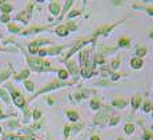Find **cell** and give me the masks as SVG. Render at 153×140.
<instances>
[{
	"label": "cell",
	"instance_id": "37",
	"mask_svg": "<svg viewBox=\"0 0 153 140\" xmlns=\"http://www.w3.org/2000/svg\"><path fill=\"white\" fill-rule=\"evenodd\" d=\"M81 15V11H77V10H73V11H71V12L67 13V19H73V17H76V16H80Z\"/></svg>",
	"mask_w": 153,
	"mask_h": 140
},
{
	"label": "cell",
	"instance_id": "18",
	"mask_svg": "<svg viewBox=\"0 0 153 140\" xmlns=\"http://www.w3.org/2000/svg\"><path fill=\"white\" fill-rule=\"evenodd\" d=\"M132 43L131 37L128 36H121L119 37V40H117V48H126V47H129Z\"/></svg>",
	"mask_w": 153,
	"mask_h": 140
},
{
	"label": "cell",
	"instance_id": "39",
	"mask_svg": "<svg viewBox=\"0 0 153 140\" xmlns=\"http://www.w3.org/2000/svg\"><path fill=\"white\" fill-rule=\"evenodd\" d=\"M7 127L10 130H15V128H19V123H17V120H11L7 123Z\"/></svg>",
	"mask_w": 153,
	"mask_h": 140
},
{
	"label": "cell",
	"instance_id": "59",
	"mask_svg": "<svg viewBox=\"0 0 153 140\" xmlns=\"http://www.w3.org/2000/svg\"><path fill=\"white\" fill-rule=\"evenodd\" d=\"M85 3H87V0H84V4H85Z\"/></svg>",
	"mask_w": 153,
	"mask_h": 140
},
{
	"label": "cell",
	"instance_id": "62",
	"mask_svg": "<svg viewBox=\"0 0 153 140\" xmlns=\"http://www.w3.org/2000/svg\"><path fill=\"white\" fill-rule=\"evenodd\" d=\"M0 52H1V48H0Z\"/></svg>",
	"mask_w": 153,
	"mask_h": 140
},
{
	"label": "cell",
	"instance_id": "5",
	"mask_svg": "<svg viewBox=\"0 0 153 140\" xmlns=\"http://www.w3.org/2000/svg\"><path fill=\"white\" fill-rule=\"evenodd\" d=\"M124 20L125 19L120 20V22H116V23H112V24H104V25L99 27V28L96 29L95 32H93L92 36H91V37H92V40H93V43H96V40H97L99 36H107L108 34H111V32L113 31V29L116 28L117 25H120L121 23H124Z\"/></svg>",
	"mask_w": 153,
	"mask_h": 140
},
{
	"label": "cell",
	"instance_id": "54",
	"mask_svg": "<svg viewBox=\"0 0 153 140\" xmlns=\"http://www.w3.org/2000/svg\"><path fill=\"white\" fill-rule=\"evenodd\" d=\"M143 1H145V3H151V1H153V0H143Z\"/></svg>",
	"mask_w": 153,
	"mask_h": 140
},
{
	"label": "cell",
	"instance_id": "14",
	"mask_svg": "<svg viewBox=\"0 0 153 140\" xmlns=\"http://www.w3.org/2000/svg\"><path fill=\"white\" fill-rule=\"evenodd\" d=\"M73 3H75V0H65L63 8H61V12H60V17H59V20H63L64 19V16L69 12V10H71V7L73 5Z\"/></svg>",
	"mask_w": 153,
	"mask_h": 140
},
{
	"label": "cell",
	"instance_id": "61",
	"mask_svg": "<svg viewBox=\"0 0 153 140\" xmlns=\"http://www.w3.org/2000/svg\"><path fill=\"white\" fill-rule=\"evenodd\" d=\"M49 1H53V0H49Z\"/></svg>",
	"mask_w": 153,
	"mask_h": 140
},
{
	"label": "cell",
	"instance_id": "42",
	"mask_svg": "<svg viewBox=\"0 0 153 140\" xmlns=\"http://www.w3.org/2000/svg\"><path fill=\"white\" fill-rule=\"evenodd\" d=\"M119 121H120V118L119 116H114V118H111L109 119V126L111 127H113V126H117V124H119Z\"/></svg>",
	"mask_w": 153,
	"mask_h": 140
},
{
	"label": "cell",
	"instance_id": "17",
	"mask_svg": "<svg viewBox=\"0 0 153 140\" xmlns=\"http://www.w3.org/2000/svg\"><path fill=\"white\" fill-rule=\"evenodd\" d=\"M91 61H92V63L93 64H97V65H104L105 64V56L104 55H102V53H93V55H92V60H91Z\"/></svg>",
	"mask_w": 153,
	"mask_h": 140
},
{
	"label": "cell",
	"instance_id": "40",
	"mask_svg": "<svg viewBox=\"0 0 153 140\" xmlns=\"http://www.w3.org/2000/svg\"><path fill=\"white\" fill-rule=\"evenodd\" d=\"M100 72H101V75H102V76H108L109 73H113V72H111V68L104 67V65H102V67L100 68Z\"/></svg>",
	"mask_w": 153,
	"mask_h": 140
},
{
	"label": "cell",
	"instance_id": "53",
	"mask_svg": "<svg viewBox=\"0 0 153 140\" xmlns=\"http://www.w3.org/2000/svg\"><path fill=\"white\" fill-rule=\"evenodd\" d=\"M4 3H7V0H0V5L4 4Z\"/></svg>",
	"mask_w": 153,
	"mask_h": 140
},
{
	"label": "cell",
	"instance_id": "34",
	"mask_svg": "<svg viewBox=\"0 0 153 140\" xmlns=\"http://www.w3.org/2000/svg\"><path fill=\"white\" fill-rule=\"evenodd\" d=\"M33 10H35V4L32 1H29L27 4V7H25V12L28 13L29 17H32V13H33Z\"/></svg>",
	"mask_w": 153,
	"mask_h": 140
},
{
	"label": "cell",
	"instance_id": "3",
	"mask_svg": "<svg viewBox=\"0 0 153 140\" xmlns=\"http://www.w3.org/2000/svg\"><path fill=\"white\" fill-rule=\"evenodd\" d=\"M89 43H93L92 37H80V39H77V40H76V43L73 44V46L71 47L69 51L67 52V55L64 56L63 63H64V61H67V60H69V59L72 58L75 53H77L79 51H81V49H83L84 47L87 46V44H89Z\"/></svg>",
	"mask_w": 153,
	"mask_h": 140
},
{
	"label": "cell",
	"instance_id": "13",
	"mask_svg": "<svg viewBox=\"0 0 153 140\" xmlns=\"http://www.w3.org/2000/svg\"><path fill=\"white\" fill-rule=\"evenodd\" d=\"M29 73H31L29 68H24V70H22L19 73L13 75V79L16 80V82H24V80H27V79H28Z\"/></svg>",
	"mask_w": 153,
	"mask_h": 140
},
{
	"label": "cell",
	"instance_id": "33",
	"mask_svg": "<svg viewBox=\"0 0 153 140\" xmlns=\"http://www.w3.org/2000/svg\"><path fill=\"white\" fill-rule=\"evenodd\" d=\"M24 87L27 88V91H29V92H33V91H35V83L27 79V80H24Z\"/></svg>",
	"mask_w": 153,
	"mask_h": 140
},
{
	"label": "cell",
	"instance_id": "22",
	"mask_svg": "<svg viewBox=\"0 0 153 140\" xmlns=\"http://www.w3.org/2000/svg\"><path fill=\"white\" fill-rule=\"evenodd\" d=\"M112 106L113 107H116V108H125V106H126V100L125 99H123V97H119V99H114V100H112Z\"/></svg>",
	"mask_w": 153,
	"mask_h": 140
},
{
	"label": "cell",
	"instance_id": "51",
	"mask_svg": "<svg viewBox=\"0 0 153 140\" xmlns=\"http://www.w3.org/2000/svg\"><path fill=\"white\" fill-rule=\"evenodd\" d=\"M112 3H113L114 5H117V4H120V3H121V0H112Z\"/></svg>",
	"mask_w": 153,
	"mask_h": 140
},
{
	"label": "cell",
	"instance_id": "44",
	"mask_svg": "<svg viewBox=\"0 0 153 140\" xmlns=\"http://www.w3.org/2000/svg\"><path fill=\"white\" fill-rule=\"evenodd\" d=\"M69 133H71V126H69V124H67V126L64 127V138L68 139L69 138Z\"/></svg>",
	"mask_w": 153,
	"mask_h": 140
},
{
	"label": "cell",
	"instance_id": "35",
	"mask_svg": "<svg viewBox=\"0 0 153 140\" xmlns=\"http://www.w3.org/2000/svg\"><path fill=\"white\" fill-rule=\"evenodd\" d=\"M0 97H1V99L4 100V103L10 104V96H8L7 91H4V89H3V88H0Z\"/></svg>",
	"mask_w": 153,
	"mask_h": 140
},
{
	"label": "cell",
	"instance_id": "12",
	"mask_svg": "<svg viewBox=\"0 0 153 140\" xmlns=\"http://www.w3.org/2000/svg\"><path fill=\"white\" fill-rule=\"evenodd\" d=\"M15 20H17V22H20V23H23L24 25H27L28 23H29V20H31V17L28 16V13L25 12V10H23V11H20L19 13L15 16Z\"/></svg>",
	"mask_w": 153,
	"mask_h": 140
},
{
	"label": "cell",
	"instance_id": "43",
	"mask_svg": "<svg viewBox=\"0 0 153 140\" xmlns=\"http://www.w3.org/2000/svg\"><path fill=\"white\" fill-rule=\"evenodd\" d=\"M95 84H96V85H104V87H111L112 83L107 82V80H99V82H96Z\"/></svg>",
	"mask_w": 153,
	"mask_h": 140
},
{
	"label": "cell",
	"instance_id": "38",
	"mask_svg": "<svg viewBox=\"0 0 153 140\" xmlns=\"http://www.w3.org/2000/svg\"><path fill=\"white\" fill-rule=\"evenodd\" d=\"M143 139L144 140H153V132L152 131H148V130H144Z\"/></svg>",
	"mask_w": 153,
	"mask_h": 140
},
{
	"label": "cell",
	"instance_id": "21",
	"mask_svg": "<svg viewBox=\"0 0 153 140\" xmlns=\"http://www.w3.org/2000/svg\"><path fill=\"white\" fill-rule=\"evenodd\" d=\"M7 29H8V32H10V34H15V35H19L20 32L23 31V28H20L19 25L13 24V23H8V24H7Z\"/></svg>",
	"mask_w": 153,
	"mask_h": 140
},
{
	"label": "cell",
	"instance_id": "24",
	"mask_svg": "<svg viewBox=\"0 0 153 140\" xmlns=\"http://www.w3.org/2000/svg\"><path fill=\"white\" fill-rule=\"evenodd\" d=\"M12 67H10V70H5V71H3L1 73H0V83H3V82H5L7 79H10L11 76H12Z\"/></svg>",
	"mask_w": 153,
	"mask_h": 140
},
{
	"label": "cell",
	"instance_id": "29",
	"mask_svg": "<svg viewBox=\"0 0 153 140\" xmlns=\"http://www.w3.org/2000/svg\"><path fill=\"white\" fill-rule=\"evenodd\" d=\"M67 118H68L71 121L75 123V121H77L79 119H80V116H79V114L76 111H67Z\"/></svg>",
	"mask_w": 153,
	"mask_h": 140
},
{
	"label": "cell",
	"instance_id": "48",
	"mask_svg": "<svg viewBox=\"0 0 153 140\" xmlns=\"http://www.w3.org/2000/svg\"><path fill=\"white\" fill-rule=\"evenodd\" d=\"M8 115H5L4 112H3V109H1V106H0V120H1V119H5L7 118Z\"/></svg>",
	"mask_w": 153,
	"mask_h": 140
},
{
	"label": "cell",
	"instance_id": "9",
	"mask_svg": "<svg viewBox=\"0 0 153 140\" xmlns=\"http://www.w3.org/2000/svg\"><path fill=\"white\" fill-rule=\"evenodd\" d=\"M89 56H91V49H84L83 48L81 51H79V63H80L81 67L85 65L88 61L91 60Z\"/></svg>",
	"mask_w": 153,
	"mask_h": 140
},
{
	"label": "cell",
	"instance_id": "20",
	"mask_svg": "<svg viewBox=\"0 0 153 140\" xmlns=\"http://www.w3.org/2000/svg\"><path fill=\"white\" fill-rule=\"evenodd\" d=\"M132 7L134 10H141V11H145L149 16H153V5H140V4H133Z\"/></svg>",
	"mask_w": 153,
	"mask_h": 140
},
{
	"label": "cell",
	"instance_id": "27",
	"mask_svg": "<svg viewBox=\"0 0 153 140\" xmlns=\"http://www.w3.org/2000/svg\"><path fill=\"white\" fill-rule=\"evenodd\" d=\"M91 108L92 109H95V111H97V109H100L102 107V104H101V102H100V99H97V97H95V99H92L91 100Z\"/></svg>",
	"mask_w": 153,
	"mask_h": 140
},
{
	"label": "cell",
	"instance_id": "8",
	"mask_svg": "<svg viewBox=\"0 0 153 140\" xmlns=\"http://www.w3.org/2000/svg\"><path fill=\"white\" fill-rule=\"evenodd\" d=\"M95 73H96L95 72V64H93L91 60L80 68V75H81V77H84V79H91Z\"/></svg>",
	"mask_w": 153,
	"mask_h": 140
},
{
	"label": "cell",
	"instance_id": "19",
	"mask_svg": "<svg viewBox=\"0 0 153 140\" xmlns=\"http://www.w3.org/2000/svg\"><path fill=\"white\" fill-rule=\"evenodd\" d=\"M119 51V48L117 47H112V46H101L100 47V53H102V55H109V53H116Z\"/></svg>",
	"mask_w": 153,
	"mask_h": 140
},
{
	"label": "cell",
	"instance_id": "28",
	"mask_svg": "<svg viewBox=\"0 0 153 140\" xmlns=\"http://www.w3.org/2000/svg\"><path fill=\"white\" fill-rule=\"evenodd\" d=\"M33 43L36 44L39 48H42V46H45V44H52V40H51V39H36V40H33Z\"/></svg>",
	"mask_w": 153,
	"mask_h": 140
},
{
	"label": "cell",
	"instance_id": "10",
	"mask_svg": "<svg viewBox=\"0 0 153 140\" xmlns=\"http://www.w3.org/2000/svg\"><path fill=\"white\" fill-rule=\"evenodd\" d=\"M49 12H51L53 16H59L61 12V7H60V3L57 0H53V1L49 3V7H48Z\"/></svg>",
	"mask_w": 153,
	"mask_h": 140
},
{
	"label": "cell",
	"instance_id": "46",
	"mask_svg": "<svg viewBox=\"0 0 153 140\" xmlns=\"http://www.w3.org/2000/svg\"><path fill=\"white\" fill-rule=\"evenodd\" d=\"M40 118H42V111H39V109H35V111H33V119L37 121Z\"/></svg>",
	"mask_w": 153,
	"mask_h": 140
},
{
	"label": "cell",
	"instance_id": "52",
	"mask_svg": "<svg viewBox=\"0 0 153 140\" xmlns=\"http://www.w3.org/2000/svg\"><path fill=\"white\" fill-rule=\"evenodd\" d=\"M149 39H152V40H153V29L149 32Z\"/></svg>",
	"mask_w": 153,
	"mask_h": 140
},
{
	"label": "cell",
	"instance_id": "4",
	"mask_svg": "<svg viewBox=\"0 0 153 140\" xmlns=\"http://www.w3.org/2000/svg\"><path fill=\"white\" fill-rule=\"evenodd\" d=\"M5 88H8V91H10L11 97H12L15 106L19 107V108H22V109H24L25 107H27V100L24 99V96H23V95L20 94L12 84H11V83H7V84H5Z\"/></svg>",
	"mask_w": 153,
	"mask_h": 140
},
{
	"label": "cell",
	"instance_id": "2",
	"mask_svg": "<svg viewBox=\"0 0 153 140\" xmlns=\"http://www.w3.org/2000/svg\"><path fill=\"white\" fill-rule=\"evenodd\" d=\"M73 83L72 82H61V80H52L51 83H48L47 85H44V87L42 89H39V91L36 92V94L33 95V96L29 99V102L31 100H33L35 97H37V96H40V95H43V94H47V92H51V91H55V89H59V88H63V87H68V85H72Z\"/></svg>",
	"mask_w": 153,
	"mask_h": 140
},
{
	"label": "cell",
	"instance_id": "50",
	"mask_svg": "<svg viewBox=\"0 0 153 140\" xmlns=\"http://www.w3.org/2000/svg\"><path fill=\"white\" fill-rule=\"evenodd\" d=\"M89 140H100V138H99V136H96V135H93V136H91Z\"/></svg>",
	"mask_w": 153,
	"mask_h": 140
},
{
	"label": "cell",
	"instance_id": "41",
	"mask_svg": "<svg viewBox=\"0 0 153 140\" xmlns=\"http://www.w3.org/2000/svg\"><path fill=\"white\" fill-rule=\"evenodd\" d=\"M143 111L144 112H149V111H152V104L149 100H146L145 103H144V106H143Z\"/></svg>",
	"mask_w": 153,
	"mask_h": 140
},
{
	"label": "cell",
	"instance_id": "36",
	"mask_svg": "<svg viewBox=\"0 0 153 140\" xmlns=\"http://www.w3.org/2000/svg\"><path fill=\"white\" fill-rule=\"evenodd\" d=\"M10 22H11V16H10V13H1V16H0V23L8 24Z\"/></svg>",
	"mask_w": 153,
	"mask_h": 140
},
{
	"label": "cell",
	"instance_id": "47",
	"mask_svg": "<svg viewBox=\"0 0 153 140\" xmlns=\"http://www.w3.org/2000/svg\"><path fill=\"white\" fill-rule=\"evenodd\" d=\"M120 77H121V75H120V73H114V72H113V73L111 75V80H112V82H117Z\"/></svg>",
	"mask_w": 153,
	"mask_h": 140
},
{
	"label": "cell",
	"instance_id": "26",
	"mask_svg": "<svg viewBox=\"0 0 153 140\" xmlns=\"http://www.w3.org/2000/svg\"><path fill=\"white\" fill-rule=\"evenodd\" d=\"M13 10V7L10 4V3H4V4L0 5V12L1 13H11Z\"/></svg>",
	"mask_w": 153,
	"mask_h": 140
},
{
	"label": "cell",
	"instance_id": "45",
	"mask_svg": "<svg viewBox=\"0 0 153 140\" xmlns=\"http://www.w3.org/2000/svg\"><path fill=\"white\" fill-rule=\"evenodd\" d=\"M81 128H83V124H76V126H71V131H73V132H79Z\"/></svg>",
	"mask_w": 153,
	"mask_h": 140
},
{
	"label": "cell",
	"instance_id": "55",
	"mask_svg": "<svg viewBox=\"0 0 153 140\" xmlns=\"http://www.w3.org/2000/svg\"><path fill=\"white\" fill-rule=\"evenodd\" d=\"M36 1H37V3H44L45 0H36Z\"/></svg>",
	"mask_w": 153,
	"mask_h": 140
},
{
	"label": "cell",
	"instance_id": "31",
	"mask_svg": "<svg viewBox=\"0 0 153 140\" xmlns=\"http://www.w3.org/2000/svg\"><path fill=\"white\" fill-rule=\"evenodd\" d=\"M120 64H121V58H120V56H117L116 59H113V60H112V63H111V65H109V68L112 71H116L117 68L120 67Z\"/></svg>",
	"mask_w": 153,
	"mask_h": 140
},
{
	"label": "cell",
	"instance_id": "57",
	"mask_svg": "<svg viewBox=\"0 0 153 140\" xmlns=\"http://www.w3.org/2000/svg\"><path fill=\"white\" fill-rule=\"evenodd\" d=\"M3 132V130H1V126H0V133H1Z\"/></svg>",
	"mask_w": 153,
	"mask_h": 140
},
{
	"label": "cell",
	"instance_id": "11",
	"mask_svg": "<svg viewBox=\"0 0 153 140\" xmlns=\"http://www.w3.org/2000/svg\"><path fill=\"white\" fill-rule=\"evenodd\" d=\"M141 102H143V97H141L140 94H136L133 97H132V114H131V116L134 115V112H136L137 108L140 107Z\"/></svg>",
	"mask_w": 153,
	"mask_h": 140
},
{
	"label": "cell",
	"instance_id": "49",
	"mask_svg": "<svg viewBox=\"0 0 153 140\" xmlns=\"http://www.w3.org/2000/svg\"><path fill=\"white\" fill-rule=\"evenodd\" d=\"M47 102H48V104H51V106H53L55 100H53V97H52V96H48V97H47Z\"/></svg>",
	"mask_w": 153,
	"mask_h": 140
},
{
	"label": "cell",
	"instance_id": "23",
	"mask_svg": "<svg viewBox=\"0 0 153 140\" xmlns=\"http://www.w3.org/2000/svg\"><path fill=\"white\" fill-rule=\"evenodd\" d=\"M57 76H59V80H61V82H67L68 77H69V73L65 68H60V70H57Z\"/></svg>",
	"mask_w": 153,
	"mask_h": 140
},
{
	"label": "cell",
	"instance_id": "58",
	"mask_svg": "<svg viewBox=\"0 0 153 140\" xmlns=\"http://www.w3.org/2000/svg\"><path fill=\"white\" fill-rule=\"evenodd\" d=\"M117 140H124V139H121V138H120V139H117Z\"/></svg>",
	"mask_w": 153,
	"mask_h": 140
},
{
	"label": "cell",
	"instance_id": "6",
	"mask_svg": "<svg viewBox=\"0 0 153 140\" xmlns=\"http://www.w3.org/2000/svg\"><path fill=\"white\" fill-rule=\"evenodd\" d=\"M55 24H47V25H32V27H28V28L23 29L20 32V36H31V35H36V34H40V32H44L47 29H49L51 27H53Z\"/></svg>",
	"mask_w": 153,
	"mask_h": 140
},
{
	"label": "cell",
	"instance_id": "16",
	"mask_svg": "<svg viewBox=\"0 0 153 140\" xmlns=\"http://www.w3.org/2000/svg\"><path fill=\"white\" fill-rule=\"evenodd\" d=\"M129 64H131V67L133 68V70H141V68H143V65H144V60L141 58H137V56H134V58L131 59Z\"/></svg>",
	"mask_w": 153,
	"mask_h": 140
},
{
	"label": "cell",
	"instance_id": "7",
	"mask_svg": "<svg viewBox=\"0 0 153 140\" xmlns=\"http://www.w3.org/2000/svg\"><path fill=\"white\" fill-rule=\"evenodd\" d=\"M67 65V71H68V73L71 76L73 77V80L75 82H77V79H79V76H80V68H79V65L77 63H76L75 60H67V61H64Z\"/></svg>",
	"mask_w": 153,
	"mask_h": 140
},
{
	"label": "cell",
	"instance_id": "25",
	"mask_svg": "<svg viewBox=\"0 0 153 140\" xmlns=\"http://www.w3.org/2000/svg\"><path fill=\"white\" fill-rule=\"evenodd\" d=\"M148 53V49H146V47H143V46H139L136 47V51H134V55L137 56V58H141L143 59L144 56Z\"/></svg>",
	"mask_w": 153,
	"mask_h": 140
},
{
	"label": "cell",
	"instance_id": "56",
	"mask_svg": "<svg viewBox=\"0 0 153 140\" xmlns=\"http://www.w3.org/2000/svg\"><path fill=\"white\" fill-rule=\"evenodd\" d=\"M3 37H4V35H3L1 32H0V39H3Z\"/></svg>",
	"mask_w": 153,
	"mask_h": 140
},
{
	"label": "cell",
	"instance_id": "30",
	"mask_svg": "<svg viewBox=\"0 0 153 140\" xmlns=\"http://www.w3.org/2000/svg\"><path fill=\"white\" fill-rule=\"evenodd\" d=\"M64 25L67 27V29H68L69 32H76V31H77V24H76L73 20H68V22H67Z\"/></svg>",
	"mask_w": 153,
	"mask_h": 140
},
{
	"label": "cell",
	"instance_id": "60",
	"mask_svg": "<svg viewBox=\"0 0 153 140\" xmlns=\"http://www.w3.org/2000/svg\"><path fill=\"white\" fill-rule=\"evenodd\" d=\"M152 111H153V106H152ZM152 116H153V115H152Z\"/></svg>",
	"mask_w": 153,
	"mask_h": 140
},
{
	"label": "cell",
	"instance_id": "15",
	"mask_svg": "<svg viewBox=\"0 0 153 140\" xmlns=\"http://www.w3.org/2000/svg\"><path fill=\"white\" fill-rule=\"evenodd\" d=\"M55 34L60 37H67L69 35V31L67 29V27L64 24H59V25H56V28H55Z\"/></svg>",
	"mask_w": 153,
	"mask_h": 140
},
{
	"label": "cell",
	"instance_id": "1",
	"mask_svg": "<svg viewBox=\"0 0 153 140\" xmlns=\"http://www.w3.org/2000/svg\"><path fill=\"white\" fill-rule=\"evenodd\" d=\"M24 56L27 59V64L29 71H33V72L42 73V72H52V71H56L52 64L49 63L48 60H45L44 58H39V56L35 55H29L24 51Z\"/></svg>",
	"mask_w": 153,
	"mask_h": 140
},
{
	"label": "cell",
	"instance_id": "32",
	"mask_svg": "<svg viewBox=\"0 0 153 140\" xmlns=\"http://www.w3.org/2000/svg\"><path fill=\"white\" fill-rule=\"evenodd\" d=\"M124 132H125V135H132V133L134 132V124H132V123H128V124H125L124 126Z\"/></svg>",
	"mask_w": 153,
	"mask_h": 140
}]
</instances>
